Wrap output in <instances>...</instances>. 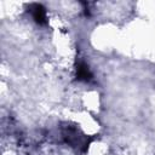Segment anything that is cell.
<instances>
[{
	"label": "cell",
	"mask_w": 155,
	"mask_h": 155,
	"mask_svg": "<svg viewBox=\"0 0 155 155\" xmlns=\"http://www.w3.org/2000/svg\"><path fill=\"white\" fill-rule=\"evenodd\" d=\"M78 78L81 79V80H88L91 78V74L88 71V68L85 64L79 65V68H78Z\"/></svg>",
	"instance_id": "obj_2"
},
{
	"label": "cell",
	"mask_w": 155,
	"mask_h": 155,
	"mask_svg": "<svg viewBox=\"0 0 155 155\" xmlns=\"http://www.w3.org/2000/svg\"><path fill=\"white\" fill-rule=\"evenodd\" d=\"M30 11H31L33 17L36 23H39V24L46 23V12H45V8L40 4H33L30 6Z\"/></svg>",
	"instance_id": "obj_1"
}]
</instances>
